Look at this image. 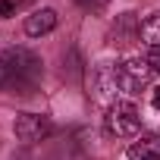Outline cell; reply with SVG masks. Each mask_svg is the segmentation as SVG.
I'll use <instances>...</instances> for the list:
<instances>
[{
    "label": "cell",
    "instance_id": "obj_3",
    "mask_svg": "<svg viewBox=\"0 0 160 160\" xmlns=\"http://www.w3.org/2000/svg\"><path fill=\"white\" fill-rule=\"evenodd\" d=\"M104 126H107V132L116 135V138H135L138 129H141V116H138L135 104L116 101V104H110V110H107V116H104Z\"/></svg>",
    "mask_w": 160,
    "mask_h": 160
},
{
    "label": "cell",
    "instance_id": "obj_6",
    "mask_svg": "<svg viewBox=\"0 0 160 160\" xmlns=\"http://www.w3.org/2000/svg\"><path fill=\"white\" fill-rule=\"evenodd\" d=\"M129 160H160V135L148 132L129 144Z\"/></svg>",
    "mask_w": 160,
    "mask_h": 160
},
{
    "label": "cell",
    "instance_id": "obj_2",
    "mask_svg": "<svg viewBox=\"0 0 160 160\" xmlns=\"http://www.w3.org/2000/svg\"><path fill=\"white\" fill-rule=\"evenodd\" d=\"M151 78H154V69L141 57H132V60H122V63L113 66V85L122 88V91H129V94L144 91L151 85Z\"/></svg>",
    "mask_w": 160,
    "mask_h": 160
},
{
    "label": "cell",
    "instance_id": "obj_5",
    "mask_svg": "<svg viewBox=\"0 0 160 160\" xmlns=\"http://www.w3.org/2000/svg\"><path fill=\"white\" fill-rule=\"evenodd\" d=\"M57 28V10L44 7V10H35L32 16H25V35L28 38H41V35H50Z\"/></svg>",
    "mask_w": 160,
    "mask_h": 160
},
{
    "label": "cell",
    "instance_id": "obj_1",
    "mask_svg": "<svg viewBox=\"0 0 160 160\" xmlns=\"http://www.w3.org/2000/svg\"><path fill=\"white\" fill-rule=\"evenodd\" d=\"M44 63L28 47H7L0 53V91L32 94L41 82Z\"/></svg>",
    "mask_w": 160,
    "mask_h": 160
},
{
    "label": "cell",
    "instance_id": "obj_12",
    "mask_svg": "<svg viewBox=\"0 0 160 160\" xmlns=\"http://www.w3.org/2000/svg\"><path fill=\"white\" fill-rule=\"evenodd\" d=\"M151 104H154V107H157V110H160V88H157V91H154V94H151Z\"/></svg>",
    "mask_w": 160,
    "mask_h": 160
},
{
    "label": "cell",
    "instance_id": "obj_11",
    "mask_svg": "<svg viewBox=\"0 0 160 160\" xmlns=\"http://www.w3.org/2000/svg\"><path fill=\"white\" fill-rule=\"evenodd\" d=\"M78 3H82V7H94V10H101L104 0H78Z\"/></svg>",
    "mask_w": 160,
    "mask_h": 160
},
{
    "label": "cell",
    "instance_id": "obj_7",
    "mask_svg": "<svg viewBox=\"0 0 160 160\" xmlns=\"http://www.w3.org/2000/svg\"><path fill=\"white\" fill-rule=\"evenodd\" d=\"M138 32H141V22H135V13H122V16L116 19V25H113L116 44H129L132 35H138Z\"/></svg>",
    "mask_w": 160,
    "mask_h": 160
},
{
    "label": "cell",
    "instance_id": "obj_13",
    "mask_svg": "<svg viewBox=\"0 0 160 160\" xmlns=\"http://www.w3.org/2000/svg\"><path fill=\"white\" fill-rule=\"evenodd\" d=\"M19 3H32V0H19Z\"/></svg>",
    "mask_w": 160,
    "mask_h": 160
},
{
    "label": "cell",
    "instance_id": "obj_9",
    "mask_svg": "<svg viewBox=\"0 0 160 160\" xmlns=\"http://www.w3.org/2000/svg\"><path fill=\"white\" fill-rule=\"evenodd\" d=\"M148 63H151V69H154V72H160V47H151Z\"/></svg>",
    "mask_w": 160,
    "mask_h": 160
},
{
    "label": "cell",
    "instance_id": "obj_8",
    "mask_svg": "<svg viewBox=\"0 0 160 160\" xmlns=\"http://www.w3.org/2000/svg\"><path fill=\"white\" fill-rule=\"evenodd\" d=\"M138 38H141L148 47H160V13H151V16L141 22Z\"/></svg>",
    "mask_w": 160,
    "mask_h": 160
},
{
    "label": "cell",
    "instance_id": "obj_10",
    "mask_svg": "<svg viewBox=\"0 0 160 160\" xmlns=\"http://www.w3.org/2000/svg\"><path fill=\"white\" fill-rule=\"evenodd\" d=\"M19 7V0H0V16H7V13H13Z\"/></svg>",
    "mask_w": 160,
    "mask_h": 160
},
{
    "label": "cell",
    "instance_id": "obj_4",
    "mask_svg": "<svg viewBox=\"0 0 160 160\" xmlns=\"http://www.w3.org/2000/svg\"><path fill=\"white\" fill-rule=\"evenodd\" d=\"M13 132H16L19 141L35 144V141H44V138L53 132V122H50L44 113H19L16 122H13Z\"/></svg>",
    "mask_w": 160,
    "mask_h": 160
}]
</instances>
